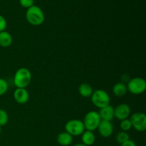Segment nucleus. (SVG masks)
<instances>
[{"mask_svg":"<svg viewBox=\"0 0 146 146\" xmlns=\"http://www.w3.org/2000/svg\"><path fill=\"white\" fill-rule=\"evenodd\" d=\"M26 19L30 24L33 26H40L45 20V15L43 10L36 5H33L27 9Z\"/></svg>","mask_w":146,"mask_h":146,"instance_id":"f257e3e1","label":"nucleus"},{"mask_svg":"<svg viewBox=\"0 0 146 146\" xmlns=\"http://www.w3.org/2000/svg\"><path fill=\"white\" fill-rule=\"evenodd\" d=\"M31 78L32 75L29 69L22 67L16 71L14 76V84L17 88H26L31 83Z\"/></svg>","mask_w":146,"mask_h":146,"instance_id":"f03ea898","label":"nucleus"},{"mask_svg":"<svg viewBox=\"0 0 146 146\" xmlns=\"http://www.w3.org/2000/svg\"><path fill=\"white\" fill-rule=\"evenodd\" d=\"M91 98L92 104L98 108H104L110 105V96L104 90L97 89L94 91Z\"/></svg>","mask_w":146,"mask_h":146,"instance_id":"7ed1b4c3","label":"nucleus"},{"mask_svg":"<svg viewBox=\"0 0 146 146\" xmlns=\"http://www.w3.org/2000/svg\"><path fill=\"white\" fill-rule=\"evenodd\" d=\"M127 89L134 95H140L145 92L146 89V82L145 79L141 77H135L131 78L126 84Z\"/></svg>","mask_w":146,"mask_h":146,"instance_id":"20e7f679","label":"nucleus"},{"mask_svg":"<svg viewBox=\"0 0 146 146\" xmlns=\"http://www.w3.org/2000/svg\"><path fill=\"white\" fill-rule=\"evenodd\" d=\"M101 121V119L98 112L94 111H89L86 114L84 121H83L85 130L94 132L95 130L98 128Z\"/></svg>","mask_w":146,"mask_h":146,"instance_id":"39448f33","label":"nucleus"},{"mask_svg":"<svg viewBox=\"0 0 146 146\" xmlns=\"http://www.w3.org/2000/svg\"><path fill=\"white\" fill-rule=\"evenodd\" d=\"M65 131L72 136H78L86 131L83 121L72 119L68 121L65 125Z\"/></svg>","mask_w":146,"mask_h":146,"instance_id":"423d86ee","label":"nucleus"},{"mask_svg":"<svg viewBox=\"0 0 146 146\" xmlns=\"http://www.w3.org/2000/svg\"><path fill=\"white\" fill-rule=\"evenodd\" d=\"M132 128L138 132H143L146 129V115L144 113L136 112L129 118Z\"/></svg>","mask_w":146,"mask_h":146,"instance_id":"0eeeda50","label":"nucleus"},{"mask_svg":"<svg viewBox=\"0 0 146 146\" xmlns=\"http://www.w3.org/2000/svg\"><path fill=\"white\" fill-rule=\"evenodd\" d=\"M131 107L128 104H120L114 108V116L119 121L128 119L131 115Z\"/></svg>","mask_w":146,"mask_h":146,"instance_id":"6e6552de","label":"nucleus"},{"mask_svg":"<svg viewBox=\"0 0 146 146\" xmlns=\"http://www.w3.org/2000/svg\"><path fill=\"white\" fill-rule=\"evenodd\" d=\"M97 129L100 135L104 138H109L113 132V126L111 121L101 120Z\"/></svg>","mask_w":146,"mask_h":146,"instance_id":"1a4fd4ad","label":"nucleus"},{"mask_svg":"<svg viewBox=\"0 0 146 146\" xmlns=\"http://www.w3.org/2000/svg\"><path fill=\"white\" fill-rule=\"evenodd\" d=\"M14 98L18 104H25L29 99V94L26 88H17L14 92Z\"/></svg>","mask_w":146,"mask_h":146,"instance_id":"9d476101","label":"nucleus"},{"mask_svg":"<svg viewBox=\"0 0 146 146\" xmlns=\"http://www.w3.org/2000/svg\"><path fill=\"white\" fill-rule=\"evenodd\" d=\"M98 113L102 121H111H111L115 117L114 116V108L111 105L100 108L99 112Z\"/></svg>","mask_w":146,"mask_h":146,"instance_id":"9b49d317","label":"nucleus"},{"mask_svg":"<svg viewBox=\"0 0 146 146\" xmlns=\"http://www.w3.org/2000/svg\"><path fill=\"white\" fill-rule=\"evenodd\" d=\"M12 42L13 38L10 33L7 31L0 32V46L7 48L11 45Z\"/></svg>","mask_w":146,"mask_h":146,"instance_id":"f8f14e48","label":"nucleus"},{"mask_svg":"<svg viewBox=\"0 0 146 146\" xmlns=\"http://www.w3.org/2000/svg\"><path fill=\"white\" fill-rule=\"evenodd\" d=\"M57 142L62 146H68L73 142V136L67 132H62L57 135Z\"/></svg>","mask_w":146,"mask_h":146,"instance_id":"ddd939ff","label":"nucleus"},{"mask_svg":"<svg viewBox=\"0 0 146 146\" xmlns=\"http://www.w3.org/2000/svg\"><path fill=\"white\" fill-rule=\"evenodd\" d=\"M94 91L93 87L87 83H83L78 87V93L84 98H91Z\"/></svg>","mask_w":146,"mask_h":146,"instance_id":"4468645a","label":"nucleus"},{"mask_svg":"<svg viewBox=\"0 0 146 146\" xmlns=\"http://www.w3.org/2000/svg\"><path fill=\"white\" fill-rule=\"evenodd\" d=\"M82 143L87 146H91L95 143L96 136L93 131H85L81 134Z\"/></svg>","mask_w":146,"mask_h":146,"instance_id":"2eb2a0df","label":"nucleus"},{"mask_svg":"<svg viewBox=\"0 0 146 146\" xmlns=\"http://www.w3.org/2000/svg\"><path fill=\"white\" fill-rule=\"evenodd\" d=\"M127 89L126 84L122 82H118L113 87V93L117 97H123L126 94Z\"/></svg>","mask_w":146,"mask_h":146,"instance_id":"dca6fc26","label":"nucleus"},{"mask_svg":"<svg viewBox=\"0 0 146 146\" xmlns=\"http://www.w3.org/2000/svg\"><path fill=\"white\" fill-rule=\"evenodd\" d=\"M115 139H116L117 142L121 145V144H123V143L128 141V140L130 139V137L127 132H125V131H121V132H119L116 135Z\"/></svg>","mask_w":146,"mask_h":146,"instance_id":"f3484780","label":"nucleus"},{"mask_svg":"<svg viewBox=\"0 0 146 146\" xmlns=\"http://www.w3.org/2000/svg\"><path fill=\"white\" fill-rule=\"evenodd\" d=\"M9 122V115L6 111L0 109V126H4Z\"/></svg>","mask_w":146,"mask_h":146,"instance_id":"a211bd4d","label":"nucleus"},{"mask_svg":"<svg viewBox=\"0 0 146 146\" xmlns=\"http://www.w3.org/2000/svg\"><path fill=\"white\" fill-rule=\"evenodd\" d=\"M120 127H121V129L122 130V131H130V130L132 128V125H131V123L130 119H125L121 121V123H120Z\"/></svg>","mask_w":146,"mask_h":146,"instance_id":"6ab92c4d","label":"nucleus"},{"mask_svg":"<svg viewBox=\"0 0 146 146\" xmlns=\"http://www.w3.org/2000/svg\"><path fill=\"white\" fill-rule=\"evenodd\" d=\"M9 85L7 84V81L4 78H0V96H2L7 93L8 90Z\"/></svg>","mask_w":146,"mask_h":146,"instance_id":"aec40b11","label":"nucleus"},{"mask_svg":"<svg viewBox=\"0 0 146 146\" xmlns=\"http://www.w3.org/2000/svg\"><path fill=\"white\" fill-rule=\"evenodd\" d=\"M20 5L26 9H29L34 5V0H19Z\"/></svg>","mask_w":146,"mask_h":146,"instance_id":"412c9836","label":"nucleus"},{"mask_svg":"<svg viewBox=\"0 0 146 146\" xmlns=\"http://www.w3.org/2000/svg\"><path fill=\"white\" fill-rule=\"evenodd\" d=\"M7 27V22L6 19L2 15H0V32L5 31Z\"/></svg>","mask_w":146,"mask_h":146,"instance_id":"4be33fe9","label":"nucleus"},{"mask_svg":"<svg viewBox=\"0 0 146 146\" xmlns=\"http://www.w3.org/2000/svg\"><path fill=\"white\" fill-rule=\"evenodd\" d=\"M121 146H137V145L133 141L129 139L128 141H127L126 142H125V143H123V144H121Z\"/></svg>","mask_w":146,"mask_h":146,"instance_id":"5701e85b","label":"nucleus"},{"mask_svg":"<svg viewBox=\"0 0 146 146\" xmlns=\"http://www.w3.org/2000/svg\"><path fill=\"white\" fill-rule=\"evenodd\" d=\"M74 146H87V145H84V144H83L82 143H76V144H75V145H74Z\"/></svg>","mask_w":146,"mask_h":146,"instance_id":"b1692460","label":"nucleus"},{"mask_svg":"<svg viewBox=\"0 0 146 146\" xmlns=\"http://www.w3.org/2000/svg\"><path fill=\"white\" fill-rule=\"evenodd\" d=\"M1 133V127L0 126V134Z\"/></svg>","mask_w":146,"mask_h":146,"instance_id":"393cba45","label":"nucleus"}]
</instances>
